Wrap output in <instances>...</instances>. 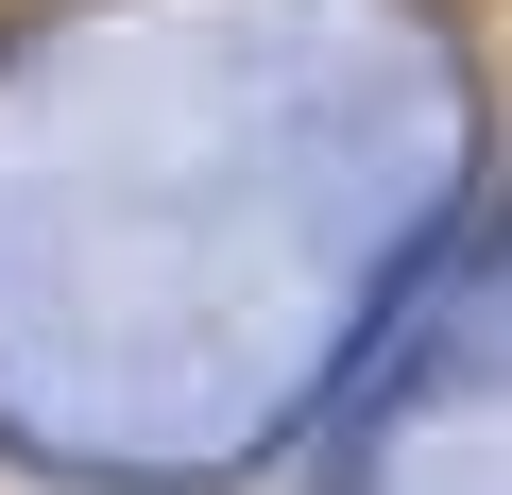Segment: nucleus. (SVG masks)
<instances>
[]
</instances>
